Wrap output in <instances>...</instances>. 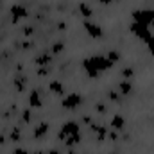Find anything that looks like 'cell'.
<instances>
[{"label": "cell", "mask_w": 154, "mask_h": 154, "mask_svg": "<svg viewBox=\"0 0 154 154\" xmlns=\"http://www.w3.org/2000/svg\"><path fill=\"white\" fill-rule=\"evenodd\" d=\"M111 66H113V63L106 56H100V54H95V56H90V57L82 59V68L88 74V77H91V79H97L100 72H106Z\"/></svg>", "instance_id": "cell-1"}, {"label": "cell", "mask_w": 154, "mask_h": 154, "mask_svg": "<svg viewBox=\"0 0 154 154\" xmlns=\"http://www.w3.org/2000/svg\"><path fill=\"white\" fill-rule=\"evenodd\" d=\"M133 22L136 23H143L147 27H151L154 23V7H143V9H134L131 13Z\"/></svg>", "instance_id": "cell-2"}, {"label": "cell", "mask_w": 154, "mask_h": 154, "mask_svg": "<svg viewBox=\"0 0 154 154\" xmlns=\"http://www.w3.org/2000/svg\"><path fill=\"white\" fill-rule=\"evenodd\" d=\"M81 129H79V124L75 120H66L61 127H59V133H57V138L59 140H66L68 136H74V134H79Z\"/></svg>", "instance_id": "cell-3"}, {"label": "cell", "mask_w": 154, "mask_h": 154, "mask_svg": "<svg viewBox=\"0 0 154 154\" xmlns=\"http://www.w3.org/2000/svg\"><path fill=\"white\" fill-rule=\"evenodd\" d=\"M82 104V95L79 93V91H70L66 97H63V100H61V108L63 109H77L79 106Z\"/></svg>", "instance_id": "cell-4"}, {"label": "cell", "mask_w": 154, "mask_h": 154, "mask_svg": "<svg viewBox=\"0 0 154 154\" xmlns=\"http://www.w3.org/2000/svg\"><path fill=\"white\" fill-rule=\"evenodd\" d=\"M129 31H131V34H134L136 38H140L143 43H145L149 38H152V36H154L147 25H143V23H136V22H131Z\"/></svg>", "instance_id": "cell-5"}, {"label": "cell", "mask_w": 154, "mask_h": 154, "mask_svg": "<svg viewBox=\"0 0 154 154\" xmlns=\"http://www.w3.org/2000/svg\"><path fill=\"white\" fill-rule=\"evenodd\" d=\"M9 14H11V22L18 23L20 20H23V18L29 16V11H27V7L23 4H13L11 9H9Z\"/></svg>", "instance_id": "cell-6"}, {"label": "cell", "mask_w": 154, "mask_h": 154, "mask_svg": "<svg viewBox=\"0 0 154 154\" xmlns=\"http://www.w3.org/2000/svg\"><path fill=\"white\" fill-rule=\"evenodd\" d=\"M82 27H84V31H86V34L90 36V38H102V27L100 25H97V23H93L91 20H84L82 22Z\"/></svg>", "instance_id": "cell-7"}, {"label": "cell", "mask_w": 154, "mask_h": 154, "mask_svg": "<svg viewBox=\"0 0 154 154\" xmlns=\"http://www.w3.org/2000/svg\"><path fill=\"white\" fill-rule=\"evenodd\" d=\"M90 131L93 133V134H97V138H99V142H102V140H106L108 138V129H106V125H99V124H90Z\"/></svg>", "instance_id": "cell-8"}, {"label": "cell", "mask_w": 154, "mask_h": 154, "mask_svg": "<svg viewBox=\"0 0 154 154\" xmlns=\"http://www.w3.org/2000/svg\"><path fill=\"white\" fill-rule=\"evenodd\" d=\"M48 131H50V125L47 122H39L38 125H34V129H32V136L34 138H43L45 134H48Z\"/></svg>", "instance_id": "cell-9"}, {"label": "cell", "mask_w": 154, "mask_h": 154, "mask_svg": "<svg viewBox=\"0 0 154 154\" xmlns=\"http://www.w3.org/2000/svg\"><path fill=\"white\" fill-rule=\"evenodd\" d=\"M29 106L31 108H41L43 106V100H41V95H39L38 90H32L29 93Z\"/></svg>", "instance_id": "cell-10"}, {"label": "cell", "mask_w": 154, "mask_h": 154, "mask_svg": "<svg viewBox=\"0 0 154 154\" xmlns=\"http://www.w3.org/2000/svg\"><path fill=\"white\" fill-rule=\"evenodd\" d=\"M48 91L50 93H54V95H63V91H65V84L61 82V81H50L48 82Z\"/></svg>", "instance_id": "cell-11"}, {"label": "cell", "mask_w": 154, "mask_h": 154, "mask_svg": "<svg viewBox=\"0 0 154 154\" xmlns=\"http://www.w3.org/2000/svg\"><path fill=\"white\" fill-rule=\"evenodd\" d=\"M13 84H14V90H16L18 93H22V91H25V86H27V77H25V75H14Z\"/></svg>", "instance_id": "cell-12"}, {"label": "cell", "mask_w": 154, "mask_h": 154, "mask_svg": "<svg viewBox=\"0 0 154 154\" xmlns=\"http://www.w3.org/2000/svg\"><path fill=\"white\" fill-rule=\"evenodd\" d=\"M34 63L38 66H48V63H52V56L48 52H43V54H39V56L34 57Z\"/></svg>", "instance_id": "cell-13"}, {"label": "cell", "mask_w": 154, "mask_h": 154, "mask_svg": "<svg viewBox=\"0 0 154 154\" xmlns=\"http://www.w3.org/2000/svg\"><path fill=\"white\" fill-rule=\"evenodd\" d=\"M116 91H118L120 95H129V93L133 91V84H131L129 81H120L118 86H116Z\"/></svg>", "instance_id": "cell-14"}, {"label": "cell", "mask_w": 154, "mask_h": 154, "mask_svg": "<svg viewBox=\"0 0 154 154\" xmlns=\"http://www.w3.org/2000/svg\"><path fill=\"white\" fill-rule=\"evenodd\" d=\"M79 13L82 14V18H91V16H93V9H91V5L86 4V2H81V4H79Z\"/></svg>", "instance_id": "cell-15"}, {"label": "cell", "mask_w": 154, "mask_h": 154, "mask_svg": "<svg viewBox=\"0 0 154 154\" xmlns=\"http://www.w3.org/2000/svg\"><path fill=\"white\" fill-rule=\"evenodd\" d=\"M124 125H125V118L122 115H115L111 118V127H113V129L120 131V129H124Z\"/></svg>", "instance_id": "cell-16"}, {"label": "cell", "mask_w": 154, "mask_h": 154, "mask_svg": "<svg viewBox=\"0 0 154 154\" xmlns=\"http://www.w3.org/2000/svg\"><path fill=\"white\" fill-rule=\"evenodd\" d=\"M63 142H65L66 147H74V145H77V143L81 142V133H79V134H74V136H68V138L63 140Z\"/></svg>", "instance_id": "cell-17"}, {"label": "cell", "mask_w": 154, "mask_h": 154, "mask_svg": "<svg viewBox=\"0 0 154 154\" xmlns=\"http://www.w3.org/2000/svg\"><path fill=\"white\" fill-rule=\"evenodd\" d=\"M63 48H65V43H63V41H56V43L50 47V52H52V54H61Z\"/></svg>", "instance_id": "cell-18"}, {"label": "cell", "mask_w": 154, "mask_h": 154, "mask_svg": "<svg viewBox=\"0 0 154 154\" xmlns=\"http://www.w3.org/2000/svg\"><path fill=\"white\" fill-rule=\"evenodd\" d=\"M106 57H108V59L115 65V63H118V61H120V52H116V50H109V52L106 54Z\"/></svg>", "instance_id": "cell-19"}, {"label": "cell", "mask_w": 154, "mask_h": 154, "mask_svg": "<svg viewBox=\"0 0 154 154\" xmlns=\"http://www.w3.org/2000/svg\"><path fill=\"white\" fill-rule=\"evenodd\" d=\"M120 75L125 77V79H131V77H134V68H131V66H125V68H122Z\"/></svg>", "instance_id": "cell-20"}, {"label": "cell", "mask_w": 154, "mask_h": 154, "mask_svg": "<svg viewBox=\"0 0 154 154\" xmlns=\"http://www.w3.org/2000/svg\"><path fill=\"white\" fill-rule=\"evenodd\" d=\"M20 118H22V122H23V124H29V122L32 120V113H31V109H23Z\"/></svg>", "instance_id": "cell-21"}, {"label": "cell", "mask_w": 154, "mask_h": 154, "mask_svg": "<svg viewBox=\"0 0 154 154\" xmlns=\"http://www.w3.org/2000/svg\"><path fill=\"white\" fill-rule=\"evenodd\" d=\"M108 97H109L113 102H120V100H122V95H120L118 91H115V90H109V91H108Z\"/></svg>", "instance_id": "cell-22"}, {"label": "cell", "mask_w": 154, "mask_h": 154, "mask_svg": "<svg viewBox=\"0 0 154 154\" xmlns=\"http://www.w3.org/2000/svg\"><path fill=\"white\" fill-rule=\"evenodd\" d=\"M9 138H11L13 142H20V138H22V134H20V129H18V127H14V129L11 131Z\"/></svg>", "instance_id": "cell-23"}, {"label": "cell", "mask_w": 154, "mask_h": 154, "mask_svg": "<svg viewBox=\"0 0 154 154\" xmlns=\"http://www.w3.org/2000/svg\"><path fill=\"white\" fill-rule=\"evenodd\" d=\"M95 109H97L100 115H104V113L108 111V106H106L104 102H97V104H95Z\"/></svg>", "instance_id": "cell-24"}, {"label": "cell", "mask_w": 154, "mask_h": 154, "mask_svg": "<svg viewBox=\"0 0 154 154\" xmlns=\"http://www.w3.org/2000/svg\"><path fill=\"white\" fill-rule=\"evenodd\" d=\"M145 45H147V48H149L151 56H154V36H152V38L147 39V41H145Z\"/></svg>", "instance_id": "cell-25"}, {"label": "cell", "mask_w": 154, "mask_h": 154, "mask_svg": "<svg viewBox=\"0 0 154 154\" xmlns=\"http://www.w3.org/2000/svg\"><path fill=\"white\" fill-rule=\"evenodd\" d=\"M34 34V27H31V25H27V27H23V36H32Z\"/></svg>", "instance_id": "cell-26"}, {"label": "cell", "mask_w": 154, "mask_h": 154, "mask_svg": "<svg viewBox=\"0 0 154 154\" xmlns=\"http://www.w3.org/2000/svg\"><path fill=\"white\" fill-rule=\"evenodd\" d=\"M13 154H29V151L23 149V147H16V149L13 151Z\"/></svg>", "instance_id": "cell-27"}, {"label": "cell", "mask_w": 154, "mask_h": 154, "mask_svg": "<svg viewBox=\"0 0 154 154\" xmlns=\"http://www.w3.org/2000/svg\"><path fill=\"white\" fill-rule=\"evenodd\" d=\"M108 138H109V140H113V142H115V140H118V134H116L115 131H111V133H108Z\"/></svg>", "instance_id": "cell-28"}, {"label": "cell", "mask_w": 154, "mask_h": 154, "mask_svg": "<svg viewBox=\"0 0 154 154\" xmlns=\"http://www.w3.org/2000/svg\"><path fill=\"white\" fill-rule=\"evenodd\" d=\"M38 75H48V68H41V70H38Z\"/></svg>", "instance_id": "cell-29"}, {"label": "cell", "mask_w": 154, "mask_h": 154, "mask_svg": "<svg viewBox=\"0 0 154 154\" xmlns=\"http://www.w3.org/2000/svg\"><path fill=\"white\" fill-rule=\"evenodd\" d=\"M57 29H59V31H65V29H66V23H65V22H59V23H57Z\"/></svg>", "instance_id": "cell-30"}, {"label": "cell", "mask_w": 154, "mask_h": 154, "mask_svg": "<svg viewBox=\"0 0 154 154\" xmlns=\"http://www.w3.org/2000/svg\"><path fill=\"white\" fill-rule=\"evenodd\" d=\"M82 122L90 125V124H91V118H90V116H88V115H84V116H82Z\"/></svg>", "instance_id": "cell-31"}, {"label": "cell", "mask_w": 154, "mask_h": 154, "mask_svg": "<svg viewBox=\"0 0 154 154\" xmlns=\"http://www.w3.org/2000/svg\"><path fill=\"white\" fill-rule=\"evenodd\" d=\"M99 2H100V4H102V5H109V4H111V2H113V0H99Z\"/></svg>", "instance_id": "cell-32"}, {"label": "cell", "mask_w": 154, "mask_h": 154, "mask_svg": "<svg viewBox=\"0 0 154 154\" xmlns=\"http://www.w3.org/2000/svg\"><path fill=\"white\" fill-rule=\"evenodd\" d=\"M2 143H5V134L0 133V145H2Z\"/></svg>", "instance_id": "cell-33"}, {"label": "cell", "mask_w": 154, "mask_h": 154, "mask_svg": "<svg viewBox=\"0 0 154 154\" xmlns=\"http://www.w3.org/2000/svg\"><path fill=\"white\" fill-rule=\"evenodd\" d=\"M32 154H45L43 151H36V152H32Z\"/></svg>", "instance_id": "cell-34"}, {"label": "cell", "mask_w": 154, "mask_h": 154, "mask_svg": "<svg viewBox=\"0 0 154 154\" xmlns=\"http://www.w3.org/2000/svg\"><path fill=\"white\" fill-rule=\"evenodd\" d=\"M111 154H118V152H111Z\"/></svg>", "instance_id": "cell-35"}]
</instances>
